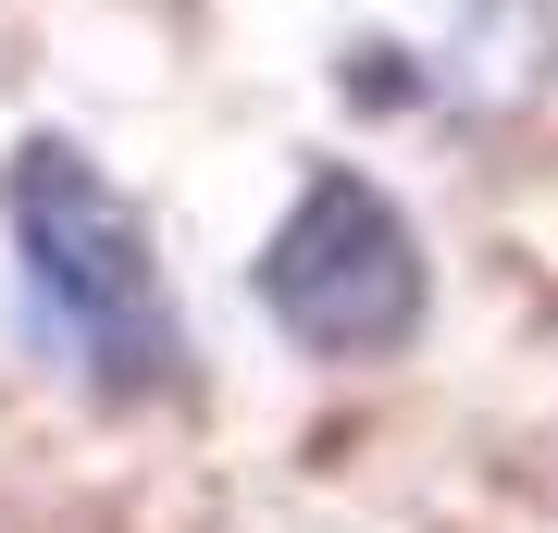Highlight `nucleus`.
Segmentation results:
<instances>
[{
	"mask_svg": "<svg viewBox=\"0 0 558 533\" xmlns=\"http://www.w3.org/2000/svg\"><path fill=\"white\" fill-rule=\"evenodd\" d=\"M260 311H274V336L311 348V360H398L422 336V311H435L422 223L360 174V161H323V174L286 198L274 249H260Z\"/></svg>",
	"mask_w": 558,
	"mask_h": 533,
	"instance_id": "obj_2",
	"label": "nucleus"
},
{
	"mask_svg": "<svg viewBox=\"0 0 558 533\" xmlns=\"http://www.w3.org/2000/svg\"><path fill=\"white\" fill-rule=\"evenodd\" d=\"M0 249H13L25 323L100 410L186 397V311L149 261V223L75 137H25L0 174Z\"/></svg>",
	"mask_w": 558,
	"mask_h": 533,
	"instance_id": "obj_1",
	"label": "nucleus"
}]
</instances>
